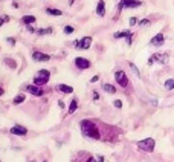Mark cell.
Segmentation results:
<instances>
[{
	"mask_svg": "<svg viewBox=\"0 0 174 162\" xmlns=\"http://www.w3.org/2000/svg\"><path fill=\"white\" fill-rule=\"evenodd\" d=\"M130 35H131L130 31H121V32H115L113 34L115 38H124V37H130Z\"/></svg>",
	"mask_w": 174,
	"mask_h": 162,
	"instance_id": "obj_19",
	"label": "cell"
},
{
	"mask_svg": "<svg viewBox=\"0 0 174 162\" xmlns=\"http://www.w3.org/2000/svg\"><path fill=\"white\" fill-rule=\"evenodd\" d=\"M93 100H99V93L98 92H93Z\"/></svg>",
	"mask_w": 174,
	"mask_h": 162,
	"instance_id": "obj_30",
	"label": "cell"
},
{
	"mask_svg": "<svg viewBox=\"0 0 174 162\" xmlns=\"http://www.w3.org/2000/svg\"><path fill=\"white\" fill-rule=\"evenodd\" d=\"M96 159H98V161H96V162H104V156H98V158H96Z\"/></svg>",
	"mask_w": 174,
	"mask_h": 162,
	"instance_id": "obj_31",
	"label": "cell"
},
{
	"mask_svg": "<svg viewBox=\"0 0 174 162\" xmlns=\"http://www.w3.org/2000/svg\"><path fill=\"white\" fill-rule=\"evenodd\" d=\"M49 78H50V72L41 69V71H38V75L34 78V84L35 86H44L49 81Z\"/></svg>",
	"mask_w": 174,
	"mask_h": 162,
	"instance_id": "obj_3",
	"label": "cell"
},
{
	"mask_svg": "<svg viewBox=\"0 0 174 162\" xmlns=\"http://www.w3.org/2000/svg\"><path fill=\"white\" fill-rule=\"evenodd\" d=\"M46 12L50 16H63V11L61 9H55V8H46Z\"/></svg>",
	"mask_w": 174,
	"mask_h": 162,
	"instance_id": "obj_16",
	"label": "cell"
},
{
	"mask_svg": "<svg viewBox=\"0 0 174 162\" xmlns=\"http://www.w3.org/2000/svg\"><path fill=\"white\" fill-rule=\"evenodd\" d=\"M96 14H98L99 17H104V16H105V3H104V0H99V2H98Z\"/></svg>",
	"mask_w": 174,
	"mask_h": 162,
	"instance_id": "obj_13",
	"label": "cell"
},
{
	"mask_svg": "<svg viewBox=\"0 0 174 162\" xmlns=\"http://www.w3.org/2000/svg\"><path fill=\"white\" fill-rule=\"evenodd\" d=\"M29 162H35V161H29Z\"/></svg>",
	"mask_w": 174,
	"mask_h": 162,
	"instance_id": "obj_36",
	"label": "cell"
},
{
	"mask_svg": "<svg viewBox=\"0 0 174 162\" xmlns=\"http://www.w3.org/2000/svg\"><path fill=\"white\" fill-rule=\"evenodd\" d=\"M6 42H8L11 46H14V45H16V40H14V38H6Z\"/></svg>",
	"mask_w": 174,
	"mask_h": 162,
	"instance_id": "obj_27",
	"label": "cell"
},
{
	"mask_svg": "<svg viewBox=\"0 0 174 162\" xmlns=\"http://www.w3.org/2000/svg\"><path fill=\"white\" fill-rule=\"evenodd\" d=\"M49 32H52V29H38V31H37V34H40V35H43V34H49Z\"/></svg>",
	"mask_w": 174,
	"mask_h": 162,
	"instance_id": "obj_25",
	"label": "cell"
},
{
	"mask_svg": "<svg viewBox=\"0 0 174 162\" xmlns=\"http://www.w3.org/2000/svg\"><path fill=\"white\" fill-rule=\"evenodd\" d=\"M43 162H46V161H43Z\"/></svg>",
	"mask_w": 174,
	"mask_h": 162,
	"instance_id": "obj_37",
	"label": "cell"
},
{
	"mask_svg": "<svg viewBox=\"0 0 174 162\" xmlns=\"http://www.w3.org/2000/svg\"><path fill=\"white\" fill-rule=\"evenodd\" d=\"M32 58L37 60V61H49L50 60V55H49V54H43V52H40V51H34L32 52Z\"/></svg>",
	"mask_w": 174,
	"mask_h": 162,
	"instance_id": "obj_8",
	"label": "cell"
},
{
	"mask_svg": "<svg viewBox=\"0 0 174 162\" xmlns=\"http://www.w3.org/2000/svg\"><path fill=\"white\" fill-rule=\"evenodd\" d=\"M35 17L34 16H23L21 17V23H24V25H32V23H35Z\"/></svg>",
	"mask_w": 174,
	"mask_h": 162,
	"instance_id": "obj_15",
	"label": "cell"
},
{
	"mask_svg": "<svg viewBox=\"0 0 174 162\" xmlns=\"http://www.w3.org/2000/svg\"><path fill=\"white\" fill-rule=\"evenodd\" d=\"M139 25H141V26H147V25H150V20H148V19H142V20L139 22Z\"/></svg>",
	"mask_w": 174,
	"mask_h": 162,
	"instance_id": "obj_26",
	"label": "cell"
},
{
	"mask_svg": "<svg viewBox=\"0 0 174 162\" xmlns=\"http://www.w3.org/2000/svg\"><path fill=\"white\" fill-rule=\"evenodd\" d=\"M2 95H3V89H2V87H0V97H2Z\"/></svg>",
	"mask_w": 174,
	"mask_h": 162,
	"instance_id": "obj_35",
	"label": "cell"
},
{
	"mask_svg": "<svg viewBox=\"0 0 174 162\" xmlns=\"http://www.w3.org/2000/svg\"><path fill=\"white\" fill-rule=\"evenodd\" d=\"M138 147L141 148V150L147 152V153H151V152H154L156 141H154L153 138H145V139H142V141L138 142Z\"/></svg>",
	"mask_w": 174,
	"mask_h": 162,
	"instance_id": "obj_2",
	"label": "cell"
},
{
	"mask_svg": "<svg viewBox=\"0 0 174 162\" xmlns=\"http://www.w3.org/2000/svg\"><path fill=\"white\" fill-rule=\"evenodd\" d=\"M58 107H61V109H63V107H64V103H63V101H58Z\"/></svg>",
	"mask_w": 174,
	"mask_h": 162,
	"instance_id": "obj_32",
	"label": "cell"
},
{
	"mask_svg": "<svg viewBox=\"0 0 174 162\" xmlns=\"http://www.w3.org/2000/svg\"><path fill=\"white\" fill-rule=\"evenodd\" d=\"M113 106L116 107V109H121V107H122V101L121 100H115L113 101Z\"/></svg>",
	"mask_w": 174,
	"mask_h": 162,
	"instance_id": "obj_24",
	"label": "cell"
},
{
	"mask_svg": "<svg viewBox=\"0 0 174 162\" xmlns=\"http://www.w3.org/2000/svg\"><path fill=\"white\" fill-rule=\"evenodd\" d=\"M81 132L84 136L90 138V139H99V132L95 126V123L90 119H84L81 121Z\"/></svg>",
	"mask_w": 174,
	"mask_h": 162,
	"instance_id": "obj_1",
	"label": "cell"
},
{
	"mask_svg": "<svg viewBox=\"0 0 174 162\" xmlns=\"http://www.w3.org/2000/svg\"><path fill=\"white\" fill-rule=\"evenodd\" d=\"M5 23V19H2V17H0V28H2V25Z\"/></svg>",
	"mask_w": 174,
	"mask_h": 162,
	"instance_id": "obj_33",
	"label": "cell"
},
{
	"mask_svg": "<svg viewBox=\"0 0 174 162\" xmlns=\"http://www.w3.org/2000/svg\"><path fill=\"white\" fill-rule=\"evenodd\" d=\"M98 80H99V77H98V75H95V77H92V78H90V83H96Z\"/></svg>",
	"mask_w": 174,
	"mask_h": 162,
	"instance_id": "obj_28",
	"label": "cell"
},
{
	"mask_svg": "<svg viewBox=\"0 0 174 162\" xmlns=\"http://www.w3.org/2000/svg\"><path fill=\"white\" fill-rule=\"evenodd\" d=\"M136 22H138L136 17H131V19H130V25H131V26H133V25H136Z\"/></svg>",
	"mask_w": 174,
	"mask_h": 162,
	"instance_id": "obj_29",
	"label": "cell"
},
{
	"mask_svg": "<svg viewBox=\"0 0 174 162\" xmlns=\"http://www.w3.org/2000/svg\"><path fill=\"white\" fill-rule=\"evenodd\" d=\"M87 162H95V159H93V158H89V159H87Z\"/></svg>",
	"mask_w": 174,
	"mask_h": 162,
	"instance_id": "obj_34",
	"label": "cell"
},
{
	"mask_svg": "<svg viewBox=\"0 0 174 162\" xmlns=\"http://www.w3.org/2000/svg\"><path fill=\"white\" fill-rule=\"evenodd\" d=\"M76 109H78V100L75 98V100H72V101H70V104H69V113L76 112Z\"/></svg>",
	"mask_w": 174,
	"mask_h": 162,
	"instance_id": "obj_18",
	"label": "cell"
},
{
	"mask_svg": "<svg viewBox=\"0 0 174 162\" xmlns=\"http://www.w3.org/2000/svg\"><path fill=\"white\" fill-rule=\"evenodd\" d=\"M12 135H19V136H24L26 133H28V130H26L24 127H21V126H14V127H11V130H9Z\"/></svg>",
	"mask_w": 174,
	"mask_h": 162,
	"instance_id": "obj_12",
	"label": "cell"
},
{
	"mask_svg": "<svg viewBox=\"0 0 174 162\" xmlns=\"http://www.w3.org/2000/svg\"><path fill=\"white\" fill-rule=\"evenodd\" d=\"M142 2H139V0H122V3H121V8H138L141 6Z\"/></svg>",
	"mask_w": 174,
	"mask_h": 162,
	"instance_id": "obj_11",
	"label": "cell"
},
{
	"mask_svg": "<svg viewBox=\"0 0 174 162\" xmlns=\"http://www.w3.org/2000/svg\"><path fill=\"white\" fill-rule=\"evenodd\" d=\"M24 100H26V97L23 95V93H20V95H17V97L14 98V101H12V103H14V104L17 106V104H21V103H23Z\"/></svg>",
	"mask_w": 174,
	"mask_h": 162,
	"instance_id": "obj_22",
	"label": "cell"
},
{
	"mask_svg": "<svg viewBox=\"0 0 174 162\" xmlns=\"http://www.w3.org/2000/svg\"><path fill=\"white\" fill-rule=\"evenodd\" d=\"M164 86H165L167 90H173V89H174V78H168V80L165 81Z\"/></svg>",
	"mask_w": 174,
	"mask_h": 162,
	"instance_id": "obj_20",
	"label": "cell"
},
{
	"mask_svg": "<svg viewBox=\"0 0 174 162\" xmlns=\"http://www.w3.org/2000/svg\"><path fill=\"white\" fill-rule=\"evenodd\" d=\"M75 66L78 67V69H89V67L92 66V63H90V60H87V58L76 57V58H75Z\"/></svg>",
	"mask_w": 174,
	"mask_h": 162,
	"instance_id": "obj_5",
	"label": "cell"
},
{
	"mask_svg": "<svg viewBox=\"0 0 174 162\" xmlns=\"http://www.w3.org/2000/svg\"><path fill=\"white\" fill-rule=\"evenodd\" d=\"M0 162H2V161H0Z\"/></svg>",
	"mask_w": 174,
	"mask_h": 162,
	"instance_id": "obj_38",
	"label": "cell"
},
{
	"mask_svg": "<svg viewBox=\"0 0 174 162\" xmlns=\"http://www.w3.org/2000/svg\"><path fill=\"white\" fill-rule=\"evenodd\" d=\"M57 89H58L61 93H72V92H73V87H72V86H67V84H58Z\"/></svg>",
	"mask_w": 174,
	"mask_h": 162,
	"instance_id": "obj_14",
	"label": "cell"
},
{
	"mask_svg": "<svg viewBox=\"0 0 174 162\" xmlns=\"http://www.w3.org/2000/svg\"><path fill=\"white\" fill-rule=\"evenodd\" d=\"M151 58H153L154 61L160 63V64H167V63H168L170 55H168V54H154V55H153Z\"/></svg>",
	"mask_w": 174,
	"mask_h": 162,
	"instance_id": "obj_10",
	"label": "cell"
},
{
	"mask_svg": "<svg viewBox=\"0 0 174 162\" xmlns=\"http://www.w3.org/2000/svg\"><path fill=\"white\" fill-rule=\"evenodd\" d=\"M102 89H104V92H107V93H112V95H113V93H116V87H113L112 84H102Z\"/></svg>",
	"mask_w": 174,
	"mask_h": 162,
	"instance_id": "obj_17",
	"label": "cell"
},
{
	"mask_svg": "<svg viewBox=\"0 0 174 162\" xmlns=\"http://www.w3.org/2000/svg\"><path fill=\"white\" fill-rule=\"evenodd\" d=\"M164 43H165V37H164L162 32H160V34H156V35L151 38V42H150V45H151V46H156V48L162 46Z\"/></svg>",
	"mask_w": 174,
	"mask_h": 162,
	"instance_id": "obj_7",
	"label": "cell"
},
{
	"mask_svg": "<svg viewBox=\"0 0 174 162\" xmlns=\"http://www.w3.org/2000/svg\"><path fill=\"white\" fill-rule=\"evenodd\" d=\"M24 90L28 92V93H32V95H35V97H41L43 95V89H40L35 84H32V86H24Z\"/></svg>",
	"mask_w": 174,
	"mask_h": 162,
	"instance_id": "obj_9",
	"label": "cell"
},
{
	"mask_svg": "<svg viewBox=\"0 0 174 162\" xmlns=\"http://www.w3.org/2000/svg\"><path fill=\"white\" fill-rule=\"evenodd\" d=\"M115 80H116V83L121 87H127L128 86V78H127L124 71H116L115 72Z\"/></svg>",
	"mask_w": 174,
	"mask_h": 162,
	"instance_id": "obj_4",
	"label": "cell"
},
{
	"mask_svg": "<svg viewBox=\"0 0 174 162\" xmlns=\"http://www.w3.org/2000/svg\"><path fill=\"white\" fill-rule=\"evenodd\" d=\"M75 45H76L79 49L87 51V49L92 46V37H84V38H81V40H79V42H75Z\"/></svg>",
	"mask_w": 174,
	"mask_h": 162,
	"instance_id": "obj_6",
	"label": "cell"
},
{
	"mask_svg": "<svg viewBox=\"0 0 174 162\" xmlns=\"http://www.w3.org/2000/svg\"><path fill=\"white\" fill-rule=\"evenodd\" d=\"M75 31V28H73V26H70V25H67V26H64V34L66 35H69V34H72Z\"/></svg>",
	"mask_w": 174,
	"mask_h": 162,
	"instance_id": "obj_23",
	"label": "cell"
},
{
	"mask_svg": "<svg viewBox=\"0 0 174 162\" xmlns=\"http://www.w3.org/2000/svg\"><path fill=\"white\" fill-rule=\"evenodd\" d=\"M128 66H130V69L133 71V74H135V75H136L138 78H141V72H139V69H138V67H136V64L130 61V63H128Z\"/></svg>",
	"mask_w": 174,
	"mask_h": 162,
	"instance_id": "obj_21",
	"label": "cell"
}]
</instances>
